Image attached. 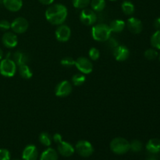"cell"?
Listing matches in <instances>:
<instances>
[{
  "instance_id": "6da1fadb",
  "label": "cell",
  "mask_w": 160,
  "mask_h": 160,
  "mask_svg": "<svg viewBox=\"0 0 160 160\" xmlns=\"http://www.w3.org/2000/svg\"><path fill=\"white\" fill-rule=\"evenodd\" d=\"M47 21L52 25L59 26L66 21L68 16V9L61 3H52L49 5L45 12Z\"/></svg>"
},
{
  "instance_id": "7a4b0ae2",
  "label": "cell",
  "mask_w": 160,
  "mask_h": 160,
  "mask_svg": "<svg viewBox=\"0 0 160 160\" xmlns=\"http://www.w3.org/2000/svg\"><path fill=\"white\" fill-rule=\"evenodd\" d=\"M110 28L106 23H95L92 26V36L94 40L99 42H105L109 40L111 37Z\"/></svg>"
},
{
  "instance_id": "3957f363",
  "label": "cell",
  "mask_w": 160,
  "mask_h": 160,
  "mask_svg": "<svg viewBox=\"0 0 160 160\" xmlns=\"http://www.w3.org/2000/svg\"><path fill=\"white\" fill-rule=\"evenodd\" d=\"M109 146L113 153L117 155H123L129 152L130 142L124 138L117 137L111 141Z\"/></svg>"
},
{
  "instance_id": "277c9868",
  "label": "cell",
  "mask_w": 160,
  "mask_h": 160,
  "mask_svg": "<svg viewBox=\"0 0 160 160\" xmlns=\"http://www.w3.org/2000/svg\"><path fill=\"white\" fill-rule=\"evenodd\" d=\"M17 66L12 59L6 57L0 60V74L6 78H12L17 73Z\"/></svg>"
},
{
  "instance_id": "5b68a950",
  "label": "cell",
  "mask_w": 160,
  "mask_h": 160,
  "mask_svg": "<svg viewBox=\"0 0 160 160\" xmlns=\"http://www.w3.org/2000/svg\"><path fill=\"white\" fill-rule=\"evenodd\" d=\"M75 151L79 156L87 158L92 156L94 152L93 145L88 141L81 140L75 145Z\"/></svg>"
},
{
  "instance_id": "8992f818",
  "label": "cell",
  "mask_w": 160,
  "mask_h": 160,
  "mask_svg": "<svg viewBox=\"0 0 160 160\" xmlns=\"http://www.w3.org/2000/svg\"><path fill=\"white\" fill-rule=\"evenodd\" d=\"M81 23L86 26H93L97 21V14L93 9H82L79 16Z\"/></svg>"
},
{
  "instance_id": "52a82bcc",
  "label": "cell",
  "mask_w": 160,
  "mask_h": 160,
  "mask_svg": "<svg viewBox=\"0 0 160 160\" xmlns=\"http://www.w3.org/2000/svg\"><path fill=\"white\" fill-rule=\"evenodd\" d=\"M74 66L79 70L80 73L83 74H89L93 70V64L92 60L84 56L78 58L75 60Z\"/></svg>"
},
{
  "instance_id": "ba28073f",
  "label": "cell",
  "mask_w": 160,
  "mask_h": 160,
  "mask_svg": "<svg viewBox=\"0 0 160 160\" xmlns=\"http://www.w3.org/2000/svg\"><path fill=\"white\" fill-rule=\"evenodd\" d=\"M28 28H29V23L24 17H17L11 23V29L15 34H23L28 31Z\"/></svg>"
},
{
  "instance_id": "9c48e42d",
  "label": "cell",
  "mask_w": 160,
  "mask_h": 160,
  "mask_svg": "<svg viewBox=\"0 0 160 160\" xmlns=\"http://www.w3.org/2000/svg\"><path fill=\"white\" fill-rule=\"evenodd\" d=\"M73 90V85L68 81H62L56 85L55 89V94L57 97L65 98L71 94Z\"/></svg>"
},
{
  "instance_id": "30bf717a",
  "label": "cell",
  "mask_w": 160,
  "mask_h": 160,
  "mask_svg": "<svg viewBox=\"0 0 160 160\" xmlns=\"http://www.w3.org/2000/svg\"><path fill=\"white\" fill-rule=\"evenodd\" d=\"M56 39L59 42H67L71 36V29L66 24H61L58 26L55 32Z\"/></svg>"
},
{
  "instance_id": "8fae6325",
  "label": "cell",
  "mask_w": 160,
  "mask_h": 160,
  "mask_svg": "<svg viewBox=\"0 0 160 160\" xmlns=\"http://www.w3.org/2000/svg\"><path fill=\"white\" fill-rule=\"evenodd\" d=\"M126 27L129 30L130 32L134 34H140L143 29V24L142 22L139 19L136 18V17H131L127 20Z\"/></svg>"
},
{
  "instance_id": "7c38bea8",
  "label": "cell",
  "mask_w": 160,
  "mask_h": 160,
  "mask_svg": "<svg viewBox=\"0 0 160 160\" xmlns=\"http://www.w3.org/2000/svg\"><path fill=\"white\" fill-rule=\"evenodd\" d=\"M3 45L8 48H15L18 44V38L17 34L12 31H6L2 38Z\"/></svg>"
},
{
  "instance_id": "4fadbf2b",
  "label": "cell",
  "mask_w": 160,
  "mask_h": 160,
  "mask_svg": "<svg viewBox=\"0 0 160 160\" xmlns=\"http://www.w3.org/2000/svg\"><path fill=\"white\" fill-rule=\"evenodd\" d=\"M112 54L116 60L119 62H123L129 58L130 51L128 47L125 45H118L115 48H113Z\"/></svg>"
},
{
  "instance_id": "5bb4252c",
  "label": "cell",
  "mask_w": 160,
  "mask_h": 160,
  "mask_svg": "<svg viewBox=\"0 0 160 160\" xmlns=\"http://www.w3.org/2000/svg\"><path fill=\"white\" fill-rule=\"evenodd\" d=\"M57 149L59 154L64 157H70L73 156L75 152V148L70 143L62 141L57 144Z\"/></svg>"
},
{
  "instance_id": "9a60e30c",
  "label": "cell",
  "mask_w": 160,
  "mask_h": 160,
  "mask_svg": "<svg viewBox=\"0 0 160 160\" xmlns=\"http://www.w3.org/2000/svg\"><path fill=\"white\" fill-rule=\"evenodd\" d=\"M38 152L37 147L34 145H27L22 152V159L23 160H37Z\"/></svg>"
},
{
  "instance_id": "2e32d148",
  "label": "cell",
  "mask_w": 160,
  "mask_h": 160,
  "mask_svg": "<svg viewBox=\"0 0 160 160\" xmlns=\"http://www.w3.org/2000/svg\"><path fill=\"white\" fill-rule=\"evenodd\" d=\"M4 7L10 12H17L23 7V0H2Z\"/></svg>"
},
{
  "instance_id": "e0dca14e",
  "label": "cell",
  "mask_w": 160,
  "mask_h": 160,
  "mask_svg": "<svg viewBox=\"0 0 160 160\" xmlns=\"http://www.w3.org/2000/svg\"><path fill=\"white\" fill-rule=\"evenodd\" d=\"M146 150L151 154H158L160 152V139L152 138L146 144Z\"/></svg>"
},
{
  "instance_id": "ac0fdd59",
  "label": "cell",
  "mask_w": 160,
  "mask_h": 160,
  "mask_svg": "<svg viewBox=\"0 0 160 160\" xmlns=\"http://www.w3.org/2000/svg\"><path fill=\"white\" fill-rule=\"evenodd\" d=\"M109 28H110L111 32L114 33H120L124 30L126 27V23L124 20H120V19H116V20H112L109 24Z\"/></svg>"
},
{
  "instance_id": "d6986e66",
  "label": "cell",
  "mask_w": 160,
  "mask_h": 160,
  "mask_svg": "<svg viewBox=\"0 0 160 160\" xmlns=\"http://www.w3.org/2000/svg\"><path fill=\"white\" fill-rule=\"evenodd\" d=\"M12 60L15 62L17 67L27 64L28 62V56L26 53L21 51H17L12 56Z\"/></svg>"
},
{
  "instance_id": "ffe728a7",
  "label": "cell",
  "mask_w": 160,
  "mask_h": 160,
  "mask_svg": "<svg viewBox=\"0 0 160 160\" xmlns=\"http://www.w3.org/2000/svg\"><path fill=\"white\" fill-rule=\"evenodd\" d=\"M58 152L52 148H48L42 153L40 160H58Z\"/></svg>"
},
{
  "instance_id": "44dd1931",
  "label": "cell",
  "mask_w": 160,
  "mask_h": 160,
  "mask_svg": "<svg viewBox=\"0 0 160 160\" xmlns=\"http://www.w3.org/2000/svg\"><path fill=\"white\" fill-rule=\"evenodd\" d=\"M18 67L19 74L22 78L25 80H28L32 78L33 72L28 64H23V65L20 66Z\"/></svg>"
},
{
  "instance_id": "7402d4cb",
  "label": "cell",
  "mask_w": 160,
  "mask_h": 160,
  "mask_svg": "<svg viewBox=\"0 0 160 160\" xmlns=\"http://www.w3.org/2000/svg\"><path fill=\"white\" fill-rule=\"evenodd\" d=\"M121 9L125 15L131 16L134 13L135 6L133 4L132 2L129 1V0H125L122 2Z\"/></svg>"
},
{
  "instance_id": "603a6c76",
  "label": "cell",
  "mask_w": 160,
  "mask_h": 160,
  "mask_svg": "<svg viewBox=\"0 0 160 160\" xmlns=\"http://www.w3.org/2000/svg\"><path fill=\"white\" fill-rule=\"evenodd\" d=\"M90 5L95 12H102L106 8V0H91Z\"/></svg>"
},
{
  "instance_id": "cb8c5ba5",
  "label": "cell",
  "mask_w": 160,
  "mask_h": 160,
  "mask_svg": "<svg viewBox=\"0 0 160 160\" xmlns=\"http://www.w3.org/2000/svg\"><path fill=\"white\" fill-rule=\"evenodd\" d=\"M151 45L156 50H160V30L155 31L150 39Z\"/></svg>"
},
{
  "instance_id": "d4e9b609",
  "label": "cell",
  "mask_w": 160,
  "mask_h": 160,
  "mask_svg": "<svg viewBox=\"0 0 160 160\" xmlns=\"http://www.w3.org/2000/svg\"><path fill=\"white\" fill-rule=\"evenodd\" d=\"M72 84H73L74 86H81L82 84H84V83L86 81V78H85V74H83L81 73H76V74L73 75L72 77Z\"/></svg>"
},
{
  "instance_id": "484cf974",
  "label": "cell",
  "mask_w": 160,
  "mask_h": 160,
  "mask_svg": "<svg viewBox=\"0 0 160 160\" xmlns=\"http://www.w3.org/2000/svg\"><path fill=\"white\" fill-rule=\"evenodd\" d=\"M52 138L48 133L42 132L39 135V142L44 146L49 147L52 144Z\"/></svg>"
},
{
  "instance_id": "4316f807",
  "label": "cell",
  "mask_w": 160,
  "mask_h": 160,
  "mask_svg": "<svg viewBox=\"0 0 160 160\" xmlns=\"http://www.w3.org/2000/svg\"><path fill=\"white\" fill-rule=\"evenodd\" d=\"M91 0H72L73 7L78 9H84L90 5Z\"/></svg>"
},
{
  "instance_id": "83f0119b",
  "label": "cell",
  "mask_w": 160,
  "mask_h": 160,
  "mask_svg": "<svg viewBox=\"0 0 160 160\" xmlns=\"http://www.w3.org/2000/svg\"><path fill=\"white\" fill-rule=\"evenodd\" d=\"M143 149V144L139 140H133L130 143V150L134 152H140Z\"/></svg>"
},
{
  "instance_id": "f1b7e54d",
  "label": "cell",
  "mask_w": 160,
  "mask_h": 160,
  "mask_svg": "<svg viewBox=\"0 0 160 160\" xmlns=\"http://www.w3.org/2000/svg\"><path fill=\"white\" fill-rule=\"evenodd\" d=\"M144 55H145V57L148 60H154V59H156L159 56L158 51L154 48H148L147 50H145Z\"/></svg>"
},
{
  "instance_id": "f546056e",
  "label": "cell",
  "mask_w": 160,
  "mask_h": 160,
  "mask_svg": "<svg viewBox=\"0 0 160 160\" xmlns=\"http://www.w3.org/2000/svg\"><path fill=\"white\" fill-rule=\"evenodd\" d=\"M88 56L89 58H90L91 60L92 61H96L99 59L100 57V52L98 48H91L90 50L88 52Z\"/></svg>"
},
{
  "instance_id": "4dcf8cb0",
  "label": "cell",
  "mask_w": 160,
  "mask_h": 160,
  "mask_svg": "<svg viewBox=\"0 0 160 160\" xmlns=\"http://www.w3.org/2000/svg\"><path fill=\"white\" fill-rule=\"evenodd\" d=\"M60 63H61V65L63 66V67H73V66H74L75 60L73 59V58L67 56V57L63 58V59L61 60Z\"/></svg>"
},
{
  "instance_id": "1f68e13d",
  "label": "cell",
  "mask_w": 160,
  "mask_h": 160,
  "mask_svg": "<svg viewBox=\"0 0 160 160\" xmlns=\"http://www.w3.org/2000/svg\"><path fill=\"white\" fill-rule=\"evenodd\" d=\"M0 160H10V153L6 148H0Z\"/></svg>"
},
{
  "instance_id": "d6a6232c",
  "label": "cell",
  "mask_w": 160,
  "mask_h": 160,
  "mask_svg": "<svg viewBox=\"0 0 160 160\" xmlns=\"http://www.w3.org/2000/svg\"><path fill=\"white\" fill-rule=\"evenodd\" d=\"M11 28V23L6 20H0V29L2 31H8Z\"/></svg>"
},
{
  "instance_id": "836d02e7",
  "label": "cell",
  "mask_w": 160,
  "mask_h": 160,
  "mask_svg": "<svg viewBox=\"0 0 160 160\" xmlns=\"http://www.w3.org/2000/svg\"><path fill=\"white\" fill-rule=\"evenodd\" d=\"M107 42H108V45H109V46L112 48H115L116 47L119 45L118 42H117V41L116 40V38H114L110 37Z\"/></svg>"
},
{
  "instance_id": "e575fe53",
  "label": "cell",
  "mask_w": 160,
  "mask_h": 160,
  "mask_svg": "<svg viewBox=\"0 0 160 160\" xmlns=\"http://www.w3.org/2000/svg\"><path fill=\"white\" fill-rule=\"evenodd\" d=\"M52 140L54 141L56 144L59 143V142L62 141V135H61L60 134H59V133H56V134L52 136Z\"/></svg>"
},
{
  "instance_id": "d590c367",
  "label": "cell",
  "mask_w": 160,
  "mask_h": 160,
  "mask_svg": "<svg viewBox=\"0 0 160 160\" xmlns=\"http://www.w3.org/2000/svg\"><path fill=\"white\" fill-rule=\"evenodd\" d=\"M39 2L42 3V5H45V6H49V5L52 4L54 2L55 0H38Z\"/></svg>"
},
{
  "instance_id": "8d00e7d4",
  "label": "cell",
  "mask_w": 160,
  "mask_h": 160,
  "mask_svg": "<svg viewBox=\"0 0 160 160\" xmlns=\"http://www.w3.org/2000/svg\"><path fill=\"white\" fill-rule=\"evenodd\" d=\"M154 28H156V31L160 30V17H158L154 21Z\"/></svg>"
},
{
  "instance_id": "74e56055",
  "label": "cell",
  "mask_w": 160,
  "mask_h": 160,
  "mask_svg": "<svg viewBox=\"0 0 160 160\" xmlns=\"http://www.w3.org/2000/svg\"><path fill=\"white\" fill-rule=\"evenodd\" d=\"M2 57H3V51L2 50V48H0V60L2 59Z\"/></svg>"
},
{
  "instance_id": "f35d334b",
  "label": "cell",
  "mask_w": 160,
  "mask_h": 160,
  "mask_svg": "<svg viewBox=\"0 0 160 160\" xmlns=\"http://www.w3.org/2000/svg\"><path fill=\"white\" fill-rule=\"evenodd\" d=\"M145 160H158V159H156V157H152H152H148V159H146Z\"/></svg>"
},
{
  "instance_id": "ab89813d",
  "label": "cell",
  "mask_w": 160,
  "mask_h": 160,
  "mask_svg": "<svg viewBox=\"0 0 160 160\" xmlns=\"http://www.w3.org/2000/svg\"><path fill=\"white\" fill-rule=\"evenodd\" d=\"M159 62H160V55L159 56Z\"/></svg>"
},
{
  "instance_id": "60d3db41",
  "label": "cell",
  "mask_w": 160,
  "mask_h": 160,
  "mask_svg": "<svg viewBox=\"0 0 160 160\" xmlns=\"http://www.w3.org/2000/svg\"><path fill=\"white\" fill-rule=\"evenodd\" d=\"M109 1H117V0H109Z\"/></svg>"
}]
</instances>
